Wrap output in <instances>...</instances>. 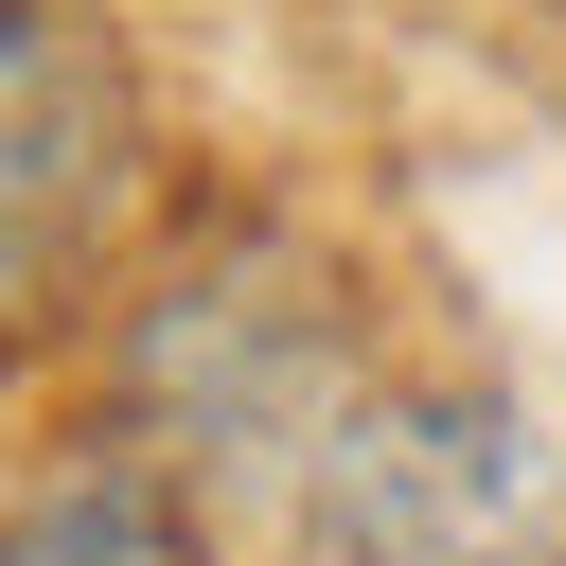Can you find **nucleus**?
I'll list each match as a JSON object with an SVG mask.
<instances>
[{
  "instance_id": "nucleus-1",
  "label": "nucleus",
  "mask_w": 566,
  "mask_h": 566,
  "mask_svg": "<svg viewBox=\"0 0 566 566\" xmlns=\"http://www.w3.org/2000/svg\"><path fill=\"white\" fill-rule=\"evenodd\" d=\"M301 566H548V424L478 371H354L283 460Z\"/></svg>"
},
{
  "instance_id": "nucleus-2",
  "label": "nucleus",
  "mask_w": 566,
  "mask_h": 566,
  "mask_svg": "<svg viewBox=\"0 0 566 566\" xmlns=\"http://www.w3.org/2000/svg\"><path fill=\"white\" fill-rule=\"evenodd\" d=\"M124 389H142V460H301L336 407H354V318L318 301V265L283 248H212V265H159V301L124 318Z\"/></svg>"
},
{
  "instance_id": "nucleus-3",
  "label": "nucleus",
  "mask_w": 566,
  "mask_h": 566,
  "mask_svg": "<svg viewBox=\"0 0 566 566\" xmlns=\"http://www.w3.org/2000/svg\"><path fill=\"white\" fill-rule=\"evenodd\" d=\"M142 195V71L88 0H0V354H35Z\"/></svg>"
},
{
  "instance_id": "nucleus-4",
  "label": "nucleus",
  "mask_w": 566,
  "mask_h": 566,
  "mask_svg": "<svg viewBox=\"0 0 566 566\" xmlns=\"http://www.w3.org/2000/svg\"><path fill=\"white\" fill-rule=\"evenodd\" d=\"M0 566H212V513H195L177 460L88 442V460H53V478L0 513Z\"/></svg>"
}]
</instances>
